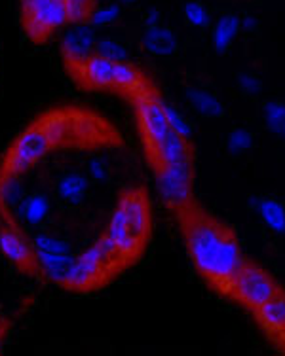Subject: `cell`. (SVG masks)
I'll list each match as a JSON object with an SVG mask.
<instances>
[{
    "label": "cell",
    "instance_id": "cell-1",
    "mask_svg": "<svg viewBox=\"0 0 285 356\" xmlns=\"http://www.w3.org/2000/svg\"><path fill=\"white\" fill-rule=\"evenodd\" d=\"M111 131L88 110L57 104L38 112L8 144L0 158V186L17 180L52 152L91 148L107 143Z\"/></svg>",
    "mask_w": 285,
    "mask_h": 356
},
{
    "label": "cell",
    "instance_id": "cell-2",
    "mask_svg": "<svg viewBox=\"0 0 285 356\" xmlns=\"http://www.w3.org/2000/svg\"><path fill=\"white\" fill-rule=\"evenodd\" d=\"M187 245L196 269L224 292L232 290V281L244 266V254L234 235L213 220L192 216L185 224Z\"/></svg>",
    "mask_w": 285,
    "mask_h": 356
},
{
    "label": "cell",
    "instance_id": "cell-3",
    "mask_svg": "<svg viewBox=\"0 0 285 356\" xmlns=\"http://www.w3.org/2000/svg\"><path fill=\"white\" fill-rule=\"evenodd\" d=\"M0 252L23 275L40 277L42 266L38 250L33 241L25 237V233L21 232V227L15 224L8 207L4 205H0Z\"/></svg>",
    "mask_w": 285,
    "mask_h": 356
},
{
    "label": "cell",
    "instance_id": "cell-4",
    "mask_svg": "<svg viewBox=\"0 0 285 356\" xmlns=\"http://www.w3.org/2000/svg\"><path fill=\"white\" fill-rule=\"evenodd\" d=\"M67 23L69 14L61 0H21V27L31 42H46Z\"/></svg>",
    "mask_w": 285,
    "mask_h": 356
},
{
    "label": "cell",
    "instance_id": "cell-5",
    "mask_svg": "<svg viewBox=\"0 0 285 356\" xmlns=\"http://www.w3.org/2000/svg\"><path fill=\"white\" fill-rule=\"evenodd\" d=\"M116 269H120V267L111 260V256L107 254L103 245L98 241L93 247H90L86 252L75 258L72 269H70L63 288L72 290V292H88L91 288L105 284V281Z\"/></svg>",
    "mask_w": 285,
    "mask_h": 356
},
{
    "label": "cell",
    "instance_id": "cell-6",
    "mask_svg": "<svg viewBox=\"0 0 285 356\" xmlns=\"http://www.w3.org/2000/svg\"><path fill=\"white\" fill-rule=\"evenodd\" d=\"M232 294L236 296L238 302H242L245 307L257 311L263 303H266L270 298L279 294V288L272 277L261 267L244 264L232 281Z\"/></svg>",
    "mask_w": 285,
    "mask_h": 356
},
{
    "label": "cell",
    "instance_id": "cell-7",
    "mask_svg": "<svg viewBox=\"0 0 285 356\" xmlns=\"http://www.w3.org/2000/svg\"><path fill=\"white\" fill-rule=\"evenodd\" d=\"M133 99H135V108H137L141 135H143V140H145L146 152L153 158L154 152L160 148V144L171 133V127L167 124L166 112H164V103L158 101L151 91L139 93Z\"/></svg>",
    "mask_w": 285,
    "mask_h": 356
},
{
    "label": "cell",
    "instance_id": "cell-8",
    "mask_svg": "<svg viewBox=\"0 0 285 356\" xmlns=\"http://www.w3.org/2000/svg\"><path fill=\"white\" fill-rule=\"evenodd\" d=\"M158 192L171 209H181L187 205L192 192L190 161L158 167Z\"/></svg>",
    "mask_w": 285,
    "mask_h": 356
},
{
    "label": "cell",
    "instance_id": "cell-9",
    "mask_svg": "<svg viewBox=\"0 0 285 356\" xmlns=\"http://www.w3.org/2000/svg\"><path fill=\"white\" fill-rule=\"evenodd\" d=\"M84 88L90 89H114V67L116 63L103 55L93 54L86 61L77 65H67Z\"/></svg>",
    "mask_w": 285,
    "mask_h": 356
},
{
    "label": "cell",
    "instance_id": "cell-10",
    "mask_svg": "<svg viewBox=\"0 0 285 356\" xmlns=\"http://www.w3.org/2000/svg\"><path fill=\"white\" fill-rule=\"evenodd\" d=\"M98 38L93 25L88 23H77L70 27L61 38V51L65 65H77V63L86 61L90 55L95 54Z\"/></svg>",
    "mask_w": 285,
    "mask_h": 356
},
{
    "label": "cell",
    "instance_id": "cell-11",
    "mask_svg": "<svg viewBox=\"0 0 285 356\" xmlns=\"http://www.w3.org/2000/svg\"><path fill=\"white\" fill-rule=\"evenodd\" d=\"M103 237L122 254V258L125 260V264L132 261L133 258L143 250V241H139L133 235L130 226H128L124 211H122L120 207H116V211L112 214L111 222H109V227H107V232L103 233Z\"/></svg>",
    "mask_w": 285,
    "mask_h": 356
},
{
    "label": "cell",
    "instance_id": "cell-12",
    "mask_svg": "<svg viewBox=\"0 0 285 356\" xmlns=\"http://www.w3.org/2000/svg\"><path fill=\"white\" fill-rule=\"evenodd\" d=\"M118 207L124 211L128 226L133 235L145 243L146 235L151 232V209L146 203L145 193L141 190H130V192L122 193Z\"/></svg>",
    "mask_w": 285,
    "mask_h": 356
},
{
    "label": "cell",
    "instance_id": "cell-13",
    "mask_svg": "<svg viewBox=\"0 0 285 356\" xmlns=\"http://www.w3.org/2000/svg\"><path fill=\"white\" fill-rule=\"evenodd\" d=\"M154 163L158 167L164 165H175L190 161V148H188V140L181 135H177L175 131L169 133V137L160 144V148L154 152Z\"/></svg>",
    "mask_w": 285,
    "mask_h": 356
},
{
    "label": "cell",
    "instance_id": "cell-14",
    "mask_svg": "<svg viewBox=\"0 0 285 356\" xmlns=\"http://www.w3.org/2000/svg\"><path fill=\"white\" fill-rule=\"evenodd\" d=\"M114 89L135 97L148 91V83L133 65H130L128 61H120L114 67Z\"/></svg>",
    "mask_w": 285,
    "mask_h": 356
},
{
    "label": "cell",
    "instance_id": "cell-15",
    "mask_svg": "<svg viewBox=\"0 0 285 356\" xmlns=\"http://www.w3.org/2000/svg\"><path fill=\"white\" fill-rule=\"evenodd\" d=\"M179 46L177 36L174 35V31L167 27H154L145 31L143 36V48L148 54L156 55V57H167V55H174L175 49Z\"/></svg>",
    "mask_w": 285,
    "mask_h": 356
},
{
    "label": "cell",
    "instance_id": "cell-16",
    "mask_svg": "<svg viewBox=\"0 0 285 356\" xmlns=\"http://www.w3.org/2000/svg\"><path fill=\"white\" fill-rule=\"evenodd\" d=\"M40 256V266H42V275L48 279V281L56 282L59 286L65 284L67 277H69L75 258L70 254H46L38 252Z\"/></svg>",
    "mask_w": 285,
    "mask_h": 356
},
{
    "label": "cell",
    "instance_id": "cell-17",
    "mask_svg": "<svg viewBox=\"0 0 285 356\" xmlns=\"http://www.w3.org/2000/svg\"><path fill=\"white\" fill-rule=\"evenodd\" d=\"M263 326L270 332H285V296L279 292L255 311Z\"/></svg>",
    "mask_w": 285,
    "mask_h": 356
},
{
    "label": "cell",
    "instance_id": "cell-18",
    "mask_svg": "<svg viewBox=\"0 0 285 356\" xmlns=\"http://www.w3.org/2000/svg\"><path fill=\"white\" fill-rule=\"evenodd\" d=\"M240 29H242V19L236 15H223L217 21L215 27H213V46L219 54L229 51Z\"/></svg>",
    "mask_w": 285,
    "mask_h": 356
},
{
    "label": "cell",
    "instance_id": "cell-19",
    "mask_svg": "<svg viewBox=\"0 0 285 356\" xmlns=\"http://www.w3.org/2000/svg\"><path fill=\"white\" fill-rule=\"evenodd\" d=\"M187 97L190 104L194 106L202 116L206 118H221L224 114L223 103L213 93L202 91V89H188Z\"/></svg>",
    "mask_w": 285,
    "mask_h": 356
},
{
    "label": "cell",
    "instance_id": "cell-20",
    "mask_svg": "<svg viewBox=\"0 0 285 356\" xmlns=\"http://www.w3.org/2000/svg\"><path fill=\"white\" fill-rule=\"evenodd\" d=\"M261 218L272 232L285 233V207L278 199H261L257 207Z\"/></svg>",
    "mask_w": 285,
    "mask_h": 356
},
{
    "label": "cell",
    "instance_id": "cell-21",
    "mask_svg": "<svg viewBox=\"0 0 285 356\" xmlns=\"http://www.w3.org/2000/svg\"><path fill=\"white\" fill-rule=\"evenodd\" d=\"M57 192L61 195L67 203H80L88 192V178L78 175V172H72V175H67L59 180L57 184Z\"/></svg>",
    "mask_w": 285,
    "mask_h": 356
},
{
    "label": "cell",
    "instance_id": "cell-22",
    "mask_svg": "<svg viewBox=\"0 0 285 356\" xmlns=\"http://www.w3.org/2000/svg\"><path fill=\"white\" fill-rule=\"evenodd\" d=\"M263 118H265L266 127L278 135V137L285 138V104L279 101H270L265 104L263 108Z\"/></svg>",
    "mask_w": 285,
    "mask_h": 356
},
{
    "label": "cell",
    "instance_id": "cell-23",
    "mask_svg": "<svg viewBox=\"0 0 285 356\" xmlns=\"http://www.w3.org/2000/svg\"><path fill=\"white\" fill-rule=\"evenodd\" d=\"M23 209H21V214H23V218L31 222V224H40L42 220L46 218V214H48L49 203L48 197L46 195H42V193H36V195H31L27 201H23Z\"/></svg>",
    "mask_w": 285,
    "mask_h": 356
},
{
    "label": "cell",
    "instance_id": "cell-24",
    "mask_svg": "<svg viewBox=\"0 0 285 356\" xmlns=\"http://www.w3.org/2000/svg\"><path fill=\"white\" fill-rule=\"evenodd\" d=\"M65 6H67V14H69V23L72 25L88 23L98 8V0H70Z\"/></svg>",
    "mask_w": 285,
    "mask_h": 356
},
{
    "label": "cell",
    "instance_id": "cell-25",
    "mask_svg": "<svg viewBox=\"0 0 285 356\" xmlns=\"http://www.w3.org/2000/svg\"><path fill=\"white\" fill-rule=\"evenodd\" d=\"M164 112H166V118H167V124L171 127V131H175L177 135H181L188 140L190 135H192V127L188 124V120L183 116L179 110L171 106V104L164 103Z\"/></svg>",
    "mask_w": 285,
    "mask_h": 356
},
{
    "label": "cell",
    "instance_id": "cell-26",
    "mask_svg": "<svg viewBox=\"0 0 285 356\" xmlns=\"http://www.w3.org/2000/svg\"><path fill=\"white\" fill-rule=\"evenodd\" d=\"M185 19H187L188 25L198 29H203L209 25L208 10L198 0H188L187 4H185Z\"/></svg>",
    "mask_w": 285,
    "mask_h": 356
},
{
    "label": "cell",
    "instance_id": "cell-27",
    "mask_svg": "<svg viewBox=\"0 0 285 356\" xmlns=\"http://www.w3.org/2000/svg\"><path fill=\"white\" fill-rule=\"evenodd\" d=\"M95 54L103 55L107 59H111L114 63L128 61V51L125 48L116 40H111V38H105V40H99L98 46H95Z\"/></svg>",
    "mask_w": 285,
    "mask_h": 356
},
{
    "label": "cell",
    "instance_id": "cell-28",
    "mask_svg": "<svg viewBox=\"0 0 285 356\" xmlns=\"http://www.w3.org/2000/svg\"><path fill=\"white\" fill-rule=\"evenodd\" d=\"M226 146L232 154H245L247 150H251L253 146V135H251L247 129H232V133L226 138Z\"/></svg>",
    "mask_w": 285,
    "mask_h": 356
},
{
    "label": "cell",
    "instance_id": "cell-29",
    "mask_svg": "<svg viewBox=\"0 0 285 356\" xmlns=\"http://www.w3.org/2000/svg\"><path fill=\"white\" fill-rule=\"evenodd\" d=\"M33 245L38 252L46 254H69V245L63 243L59 239H54V237H48V235H36L33 239Z\"/></svg>",
    "mask_w": 285,
    "mask_h": 356
},
{
    "label": "cell",
    "instance_id": "cell-30",
    "mask_svg": "<svg viewBox=\"0 0 285 356\" xmlns=\"http://www.w3.org/2000/svg\"><path fill=\"white\" fill-rule=\"evenodd\" d=\"M120 17V6L116 4H109L105 8H95V12L91 15L90 23L93 27H105L111 25L112 21H116Z\"/></svg>",
    "mask_w": 285,
    "mask_h": 356
},
{
    "label": "cell",
    "instance_id": "cell-31",
    "mask_svg": "<svg viewBox=\"0 0 285 356\" xmlns=\"http://www.w3.org/2000/svg\"><path fill=\"white\" fill-rule=\"evenodd\" d=\"M238 86L244 91L245 95H259L263 91V83L253 74H240L238 76Z\"/></svg>",
    "mask_w": 285,
    "mask_h": 356
},
{
    "label": "cell",
    "instance_id": "cell-32",
    "mask_svg": "<svg viewBox=\"0 0 285 356\" xmlns=\"http://www.w3.org/2000/svg\"><path fill=\"white\" fill-rule=\"evenodd\" d=\"M90 175L95 180H107L109 178V169H107V165L101 159H93L90 163Z\"/></svg>",
    "mask_w": 285,
    "mask_h": 356
},
{
    "label": "cell",
    "instance_id": "cell-33",
    "mask_svg": "<svg viewBox=\"0 0 285 356\" xmlns=\"http://www.w3.org/2000/svg\"><path fill=\"white\" fill-rule=\"evenodd\" d=\"M143 25H145L146 31H148V29L160 27V14H158L156 10H151V12L145 15V19H143Z\"/></svg>",
    "mask_w": 285,
    "mask_h": 356
},
{
    "label": "cell",
    "instance_id": "cell-34",
    "mask_svg": "<svg viewBox=\"0 0 285 356\" xmlns=\"http://www.w3.org/2000/svg\"><path fill=\"white\" fill-rule=\"evenodd\" d=\"M242 29L244 31H255L257 29V19L251 17V15H245L244 19H242Z\"/></svg>",
    "mask_w": 285,
    "mask_h": 356
},
{
    "label": "cell",
    "instance_id": "cell-35",
    "mask_svg": "<svg viewBox=\"0 0 285 356\" xmlns=\"http://www.w3.org/2000/svg\"><path fill=\"white\" fill-rule=\"evenodd\" d=\"M8 330H10V322H8L4 316L0 315V337H6Z\"/></svg>",
    "mask_w": 285,
    "mask_h": 356
},
{
    "label": "cell",
    "instance_id": "cell-36",
    "mask_svg": "<svg viewBox=\"0 0 285 356\" xmlns=\"http://www.w3.org/2000/svg\"><path fill=\"white\" fill-rule=\"evenodd\" d=\"M120 2H122V4H135L137 0H120Z\"/></svg>",
    "mask_w": 285,
    "mask_h": 356
},
{
    "label": "cell",
    "instance_id": "cell-37",
    "mask_svg": "<svg viewBox=\"0 0 285 356\" xmlns=\"http://www.w3.org/2000/svg\"><path fill=\"white\" fill-rule=\"evenodd\" d=\"M6 341V337H0V353H2V345Z\"/></svg>",
    "mask_w": 285,
    "mask_h": 356
},
{
    "label": "cell",
    "instance_id": "cell-38",
    "mask_svg": "<svg viewBox=\"0 0 285 356\" xmlns=\"http://www.w3.org/2000/svg\"><path fill=\"white\" fill-rule=\"evenodd\" d=\"M61 2L63 4H67V2H70V0H61Z\"/></svg>",
    "mask_w": 285,
    "mask_h": 356
}]
</instances>
